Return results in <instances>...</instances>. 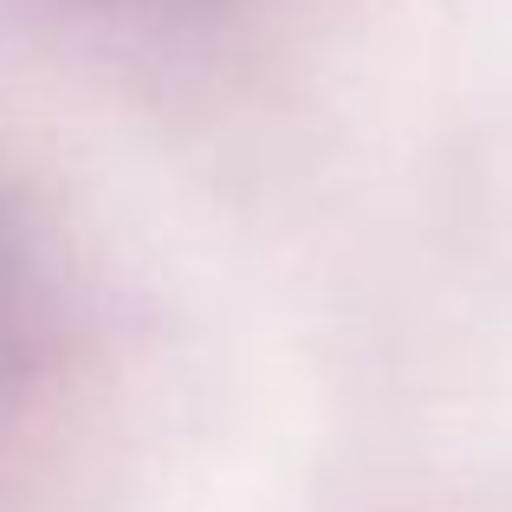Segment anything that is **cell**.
<instances>
[{
    "instance_id": "obj_1",
    "label": "cell",
    "mask_w": 512,
    "mask_h": 512,
    "mask_svg": "<svg viewBox=\"0 0 512 512\" xmlns=\"http://www.w3.org/2000/svg\"><path fill=\"white\" fill-rule=\"evenodd\" d=\"M46 325H52V299H46L39 240L26 227V214L0 195V409L33 383L39 357H46Z\"/></svg>"
}]
</instances>
